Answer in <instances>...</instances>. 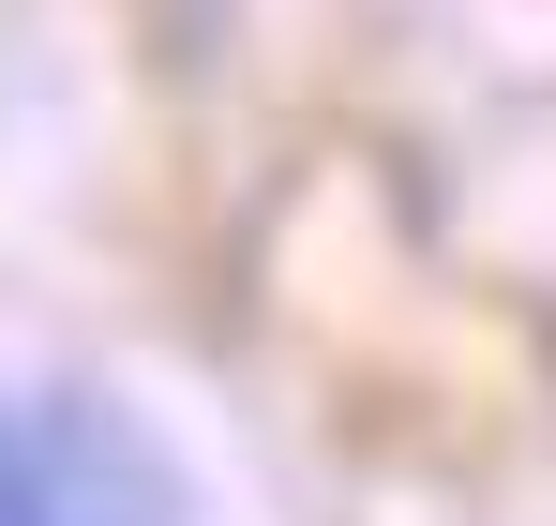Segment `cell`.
<instances>
[{
  "label": "cell",
  "mask_w": 556,
  "mask_h": 526,
  "mask_svg": "<svg viewBox=\"0 0 556 526\" xmlns=\"http://www.w3.org/2000/svg\"><path fill=\"white\" fill-rule=\"evenodd\" d=\"M0 481H15V422H0Z\"/></svg>",
  "instance_id": "obj_1"
}]
</instances>
